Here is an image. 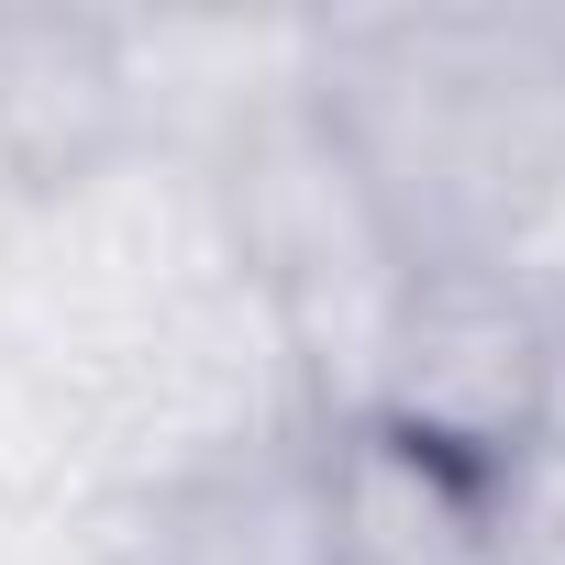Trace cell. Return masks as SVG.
Listing matches in <instances>:
<instances>
[{
	"mask_svg": "<svg viewBox=\"0 0 565 565\" xmlns=\"http://www.w3.org/2000/svg\"><path fill=\"white\" fill-rule=\"evenodd\" d=\"M67 411H78L89 499H156V488H189V477L244 466L266 444L333 433L311 411V377H300L289 333H277V311L255 300V277L211 289L200 311H178L167 333H145L134 355L78 377Z\"/></svg>",
	"mask_w": 565,
	"mask_h": 565,
	"instance_id": "4",
	"label": "cell"
},
{
	"mask_svg": "<svg viewBox=\"0 0 565 565\" xmlns=\"http://www.w3.org/2000/svg\"><path fill=\"white\" fill-rule=\"evenodd\" d=\"M222 222H233V266L255 277V300L277 311V333H289L300 377H311V411L344 433L366 422L377 399V366H388V333L411 311V255L377 211V189L355 178L344 134L322 122V100H277L255 111L222 156Z\"/></svg>",
	"mask_w": 565,
	"mask_h": 565,
	"instance_id": "3",
	"label": "cell"
},
{
	"mask_svg": "<svg viewBox=\"0 0 565 565\" xmlns=\"http://www.w3.org/2000/svg\"><path fill=\"white\" fill-rule=\"evenodd\" d=\"M89 499V466H78V411L45 366H23L0 344V532H23L45 510Z\"/></svg>",
	"mask_w": 565,
	"mask_h": 565,
	"instance_id": "10",
	"label": "cell"
},
{
	"mask_svg": "<svg viewBox=\"0 0 565 565\" xmlns=\"http://www.w3.org/2000/svg\"><path fill=\"white\" fill-rule=\"evenodd\" d=\"M100 565H333V433L266 444L156 499H100Z\"/></svg>",
	"mask_w": 565,
	"mask_h": 565,
	"instance_id": "6",
	"label": "cell"
},
{
	"mask_svg": "<svg viewBox=\"0 0 565 565\" xmlns=\"http://www.w3.org/2000/svg\"><path fill=\"white\" fill-rule=\"evenodd\" d=\"M12 222H23V200H0V266H12Z\"/></svg>",
	"mask_w": 565,
	"mask_h": 565,
	"instance_id": "12",
	"label": "cell"
},
{
	"mask_svg": "<svg viewBox=\"0 0 565 565\" xmlns=\"http://www.w3.org/2000/svg\"><path fill=\"white\" fill-rule=\"evenodd\" d=\"M466 277L510 289V300H521V311H532V322L565 344V167H554V178H543V189H532V200H521V211L488 233V255H477Z\"/></svg>",
	"mask_w": 565,
	"mask_h": 565,
	"instance_id": "11",
	"label": "cell"
},
{
	"mask_svg": "<svg viewBox=\"0 0 565 565\" xmlns=\"http://www.w3.org/2000/svg\"><path fill=\"white\" fill-rule=\"evenodd\" d=\"M111 89H122V145L167 156H222L255 111L311 89V23H111Z\"/></svg>",
	"mask_w": 565,
	"mask_h": 565,
	"instance_id": "7",
	"label": "cell"
},
{
	"mask_svg": "<svg viewBox=\"0 0 565 565\" xmlns=\"http://www.w3.org/2000/svg\"><path fill=\"white\" fill-rule=\"evenodd\" d=\"M333 565H532L510 532V477L433 466L388 433H333Z\"/></svg>",
	"mask_w": 565,
	"mask_h": 565,
	"instance_id": "8",
	"label": "cell"
},
{
	"mask_svg": "<svg viewBox=\"0 0 565 565\" xmlns=\"http://www.w3.org/2000/svg\"><path fill=\"white\" fill-rule=\"evenodd\" d=\"M122 145L111 23L89 12H0V200H45Z\"/></svg>",
	"mask_w": 565,
	"mask_h": 565,
	"instance_id": "9",
	"label": "cell"
},
{
	"mask_svg": "<svg viewBox=\"0 0 565 565\" xmlns=\"http://www.w3.org/2000/svg\"><path fill=\"white\" fill-rule=\"evenodd\" d=\"M233 277L244 266H233L222 178L167 145H111L67 189L23 200L12 266H0V344L56 388H78Z\"/></svg>",
	"mask_w": 565,
	"mask_h": 565,
	"instance_id": "2",
	"label": "cell"
},
{
	"mask_svg": "<svg viewBox=\"0 0 565 565\" xmlns=\"http://www.w3.org/2000/svg\"><path fill=\"white\" fill-rule=\"evenodd\" d=\"M543 388H554V333L510 289L455 266V277L411 289L388 366H377V399H366V433H388L433 466H466V477H521L543 444Z\"/></svg>",
	"mask_w": 565,
	"mask_h": 565,
	"instance_id": "5",
	"label": "cell"
},
{
	"mask_svg": "<svg viewBox=\"0 0 565 565\" xmlns=\"http://www.w3.org/2000/svg\"><path fill=\"white\" fill-rule=\"evenodd\" d=\"M311 100L411 277H455L565 167V12H311Z\"/></svg>",
	"mask_w": 565,
	"mask_h": 565,
	"instance_id": "1",
	"label": "cell"
}]
</instances>
